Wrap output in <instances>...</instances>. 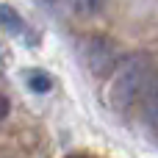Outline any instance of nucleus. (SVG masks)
Here are the masks:
<instances>
[{"instance_id":"obj_3","label":"nucleus","mask_w":158,"mask_h":158,"mask_svg":"<svg viewBox=\"0 0 158 158\" xmlns=\"http://www.w3.org/2000/svg\"><path fill=\"white\" fill-rule=\"evenodd\" d=\"M0 25H3L8 33H14V36H22V33H25V19L17 14V8H11V6H0Z\"/></svg>"},{"instance_id":"obj_4","label":"nucleus","mask_w":158,"mask_h":158,"mask_svg":"<svg viewBox=\"0 0 158 158\" xmlns=\"http://www.w3.org/2000/svg\"><path fill=\"white\" fill-rule=\"evenodd\" d=\"M28 89L36 92V94H47L53 89V78L47 72H42V69H31L28 72Z\"/></svg>"},{"instance_id":"obj_1","label":"nucleus","mask_w":158,"mask_h":158,"mask_svg":"<svg viewBox=\"0 0 158 158\" xmlns=\"http://www.w3.org/2000/svg\"><path fill=\"white\" fill-rule=\"evenodd\" d=\"M153 81L150 75V58L147 56H131L114 69V81L108 86V106L114 111H125L133 106L136 97L144 94L147 83Z\"/></svg>"},{"instance_id":"obj_6","label":"nucleus","mask_w":158,"mask_h":158,"mask_svg":"<svg viewBox=\"0 0 158 158\" xmlns=\"http://www.w3.org/2000/svg\"><path fill=\"white\" fill-rule=\"evenodd\" d=\"M8 108H11V106H8V97L0 92V119H6V117H8Z\"/></svg>"},{"instance_id":"obj_5","label":"nucleus","mask_w":158,"mask_h":158,"mask_svg":"<svg viewBox=\"0 0 158 158\" xmlns=\"http://www.w3.org/2000/svg\"><path fill=\"white\" fill-rule=\"evenodd\" d=\"M67 3H69V8H72L78 17H92V14H97V11L103 8L106 0H67Z\"/></svg>"},{"instance_id":"obj_7","label":"nucleus","mask_w":158,"mask_h":158,"mask_svg":"<svg viewBox=\"0 0 158 158\" xmlns=\"http://www.w3.org/2000/svg\"><path fill=\"white\" fill-rule=\"evenodd\" d=\"M69 158H89V156H69Z\"/></svg>"},{"instance_id":"obj_2","label":"nucleus","mask_w":158,"mask_h":158,"mask_svg":"<svg viewBox=\"0 0 158 158\" xmlns=\"http://www.w3.org/2000/svg\"><path fill=\"white\" fill-rule=\"evenodd\" d=\"M83 61L94 78H106L119 64V47L106 36H89L83 42Z\"/></svg>"}]
</instances>
